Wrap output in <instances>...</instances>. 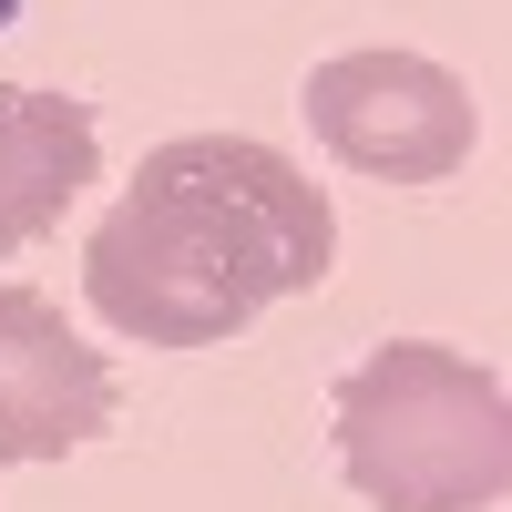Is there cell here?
I'll list each match as a JSON object with an SVG mask.
<instances>
[{"label":"cell","mask_w":512,"mask_h":512,"mask_svg":"<svg viewBox=\"0 0 512 512\" xmlns=\"http://www.w3.org/2000/svg\"><path fill=\"white\" fill-rule=\"evenodd\" d=\"M338 256V216L256 134H175L134 164V195L82 236V297L113 338L216 349L256 308L308 297Z\"/></svg>","instance_id":"1"},{"label":"cell","mask_w":512,"mask_h":512,"mask_svg":"<svg viewBox=\"0 0 512 512\" xmlns=\"http://www.w3.org/2000/svg\"><path fill=\"white\" fill-rule=\"evenodd\" d=\"M338 472L369 512H492L512 482V410L482 359L390 338L338 379Z\"/></svg>","instance_id":"2"},{"label":"cell","mask_w":512,"mask_h":512,"mask_svg":"<svg viewBox=\"0 0 512 512\" xmlns=\"http://www.w3.org/2000/svg\"><path fill=\"white\" fill-rule=\"evenodd\" d=\"M308 134L379 185H441L472 164L482 144V103L472 82L441 72L431 52H338L308 72Z\"/></svg>","instance_id":"3"},{"label":"cell","mask_w":512,"mask_h":512,"mask_svg":"<svg viewBox=\"0 0 512 512\" xmlns=\"http://www.w3.org/2000/svg\"><path fill=\"white\" fill-rule=\"evenodd\" d=\"M113 359L82 349V328L41 287L0 277V461H62L113 431Z\"/></svg>","instance_id":"4"},{"label":"cell","mask_w":512,"mask_h":512,"mask_svg":"<svg viewBox=\"0 0 512 512\" xmlns=\"http://www.w3.org/2000/svg\"><path fill=\"white\" fill-rule=\"evenodd\" d=\"M93 164H103L93 103L41 93V82H0V256L52 236L62 205L93 185Z\"/></svg>","instance_id":"5"}]
</instances>
